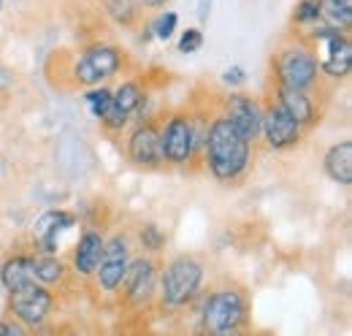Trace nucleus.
I'll list each match as a JSON object with an SVG mask.
<instances>
[{"label":"nucleus","instance_id":"nucleus-8","mask_svg":"<svg viewBox=\"0 0 352 336\" xmlns=\"http://www.w3.org/2000/svg\"><path fill=\"white\" fill-rule=\"evenodd\" d=\"M54 304H57V295L52 293V288H44L38 282L28 285V288H19V291H11L6 298V306H8V315L14 320H19L25 328H30L33 334L41 331L52 312H54Z\"/></svg>","mask_w":352,"mask_h":336},{"label":"nucleus","instance_id":"nucleus-9","mask_svg":"<svg viewBox=\"0 0 352 336\" xmlns=\"http://www.w3.org/2000/svg\"><path fill=\"white\" fill-rule=\"evenodd\" d=\"M131 258H133L131 236H128L125 231L111 233V236L106 239V244H103L100 263H98V269H95V274H92L95 288L103 295H109V298L120 293V285H122V280H125V271H128V266H131Z\"/></svg>","mask_w":352,"mask_h":336},{"label":"nucleus","instance_id":"nucleus-22","mask_svg":"<svg viewBox=\"0 0 352 336\" xmlns=\"http://www.w3.org/2000/svg\"><path fill=\"white\" fill-rule=\"evenodd\" d=\"M103 11L120 28H133L141 19V8L135 0H103Z\"/></svg>","mask_w":352,"mask_h":336},{"label":"nucleus","instance_id":"nucleus-26","mask_svg":"<svg viewBox=\"0 0 352 336\" xmlns=\"http://www.w3.org/2000/svg\"><path fill=\"white\" fill-rule=\"evenodd\" d=\"M317 22H320V0H298L293 8V25L307 30Z\"/></svg>","mask_w":352,"mask_h":336},{"label":"nucleus","instance_id":"nucleus-24","mask_svg":"<svg viewBox=\"0 0 352 336\" xmlns=\"http://www.w3.org/2000/svg\"><path fill=\"white\" fill-rule=\"evenodd\" d=\"M85 106H87V112L92 114V120H103L106 117V112H109V106H111V90L106 87V84H98V87H89L85 90Z\"/></svg>","mask_w":352,"mask_h":336},{"label":"nucleus","instance_id":"nucleus-13","mask_svg":"<svg viewBox=\"0 0 352 336\" xmlns=\"http://www.w3.org/2000/svg\"><path fill=\"white\" fill-rule=\"evenodd\" d=\"M125 155L141 171H163L166 160H163V147H160V125L155 120L133 125L125 138Z\"/></svg>","mask_w":352,"mask_h":336},{"label":"nucleus","instance_id":"nucleus-33","mask_svg":"<svg viewBox=\"0 0 352 336\" xmlns=\"http://www.w3.org/2000/svg\"><path fill=\"white\" fill-rule=\"evenodd\" d=\"M344 3H352V0H344Z\"/></svg>","mask_w":352,"mask_h":336},{"label":"nucleus","instance_id":"nucleus-29","mask_svg":"<svg viewBox=\"0 0 352 336\" xmlns=\"http://www.w3.org/2000/svg\"><path fill=\"white\" fill-rule=\"evenodd\" d=\"M0 336H33L30 328H25L19 320H14L11 315L0 317Z\"/></svg>","mask_w":352,"mask_h":336},{"label":"nucleus","instance_id":"nucleus-16","mask_svg":"<svg viewBox=\"0 0 352 336\" xmlns=\"http://www.w3.org/2000/svg\"><path fill=\"white\" fill-rule=\"evenodd\" d=\"M79 217L68 209H46L33 222V250L30 252H57L60 236L76 228Z\"/></svg>","mask_w":352,"mask_h":336},{"label":"nucleus","instance_id":"nucleus-25","mask_svg":"<svg viewBox=\"0 0 352 336\" xmlns=\"http://www.w3.org/2000/svg\"><path fill=\"white\" fill-rule=\"evenodd\" d=\"M146 25H149V30H152V39L168 43L176 36V30H179V14H176V11H160V14H157L155 19H149Z\"/></svg>","mask_w":352,"mask_h":336},{"label":"nucleus","instance_id":"nucleus-10","mask_svg":"<svg viewBox=\"0 0 352 336\" xmlns=\"http://www.w3.org/2000/svg\"><path fill=\"white\" fill-rule=\"evenodd\" d=\"M157 277H160V266L152 255H133L131 266L125 271V280L120 285L122 304L131 309H146L155 304L157 298Z\"/></svg>","mask_w":352,"mask_h":336},{"label":"nucleus","instance_id":"nucleus-21","mask_svg":"<svg viewBox=\"0 0 352 336\" xmlns=\"http://www.w3.org/2000/svg\"><path fill=\"white\" fill-rule=\"evenodd\" d=\"M320 22L347 33L352 28V3H344V0H320Z\"/></svg>","mask_w":352,"mask_h":336},{"label":"nucleus","instance_id":"nucleus-4","mask_svg":"<svg viewBox=\"0 0 352 336\" xmlns=\"http://www.w3.org/2000/svg\"><path fill=\"white\" fill-rule=\"evenodd\" d=\"M271 82L279 87H290V90H304L314 92L320 90V71H317V60L314 52L307 43L304 36H296L290 41H285L271 57Z\"/></svg>","mask_w":352,"mask_h":336},{"label":"nucleus","instance_id":"nucleus-1","mask_svg":"<svg viewBox=\"0 0 352 336\" xmlns=\"http://www.w3.org/2000/svg\"><path fill=\"white\" fill-rule=\"evenodd\" d=\"M252 147L244 136H239L230 123L214 114L212 125L206 130V141H204V152L201 160L206 171L222 182V185H236L239 179L247 176V171L252 166Z\"/></svg>","mask_w":352,"mask_h":336},{"label":"nucleus","instance_id":"nucleus-11","mask_svg":"<svg viewBox=\"0 0 352 336\" xmlns=\"http://www.w3.org/2000/svg\"><path fill=\"white\" fill-rule=\"evenodd\" d=\"M146 98H149V92L144 90V84L138 79H122L111 90V106H109L106 117L100 120V127L109 136H120L122 130L133 125V117L138 114V109Z\"/></svg>","mask_w":352,"mask_h":336},{"label":"nucleus","instance_id":"nucleus-14","mask_svg":"<svg viewBox=\"0 0 352 336\" xmlns=\"http://www.w3.org/2000/svg\"><path fill=\"white\" fill-rule=\"evenodd\" d=\"M304 138V127L298 125L290 114H285L276 103L263 101V114H261V138L271 152H287L298 147Z\"/></svg>","mask_w":352,"mask_h":336},{"label":"nucleus","instance_id":"nucleus-6","mask_svg":"<svg viewBox=\"0 0 352 336\" xmlns=\"http://www.w3.org/2000/svg\"><path fill=\"white\" fill-rule=\"evenodd\" d=\"M160 147L166 166L171 168H190L201 158L198 127L190 109H176L160 123Z\"/></svg>","mask_w":352,"mask_h":336},{"label":"nucleus","instance_id":"nucleus-5","mask_svg":"<svg viewBox=\"0 0 352 336\" xmlns=\"http://www.w3.org/2000/svg\"><path fill=\"white\" fill-rule=\"evenodd\" d=\"M314 52L320 79L328 82H344L352 71V41L344 30L328 28L322 22L311 25L301 33Z\"/></svg>","mask_w":352,"mask_h":336},{"label":"nucleus","instance_id":"nucleus-32","mask_svg":"<svg viewBox=\"0 0 352 336\" xmlns=\"http://www.w3.org/2000/svg\"><path fill=\"white\" fill-rule=\"evenodd\" d=\"M3 3H6V0H0V11H3Z\"/></svg>","mask_w":352,"mask_h":336},{"label":"nucleus","instance_id":"nucleus-3","mask_svg":"<svg viewBox=\"0 0 352 336\" xmlns=\"http://www.w3.org/2000/svg\"><path fill=\"white\" fill-rule=\"evenodd\" d=\"M250 328V298L239 285H220L201 298L198 336Z\"/></svg>","mask_w":352,"mask_h":336},{"label":"nucleus","instance_id":"nucleus-17","mask_svg":"<svg viewBox=\"0 0 352 336\" xmlns=\"http://www.w3.org/2000/svg\"><path fill=\"white\" fill-rule=\"evenodd\" d=\"M103 244H106V236L95 228H87L82 231L79 242L74 244V252H71V271L82 280H92L98 263H100V255H103Z\"/></svg>","mask_w":352,"mask_h":336},{"label":"nucleus","instance_id":"nucleus-7","mask_svg":"<svg viewBox=\"0 0 352 336\" xmlns=\"http://www.w3.org/2000/svg\"><path fill=\"white\" fill-rule=\"evenodd\" d=\"M122 68H125V54L120 46L95 41L76 54V60L71 65V79L76 87L89 90V87H98V84L114 79Z\"/></svg>","mask_w":352,"mask_h":336},{"label":"nucleus","instance_id":"nucleus-2","mask_svg":"<svg viewBox=\"0 0 352 336\" xmlns=\"http://www.w3.org/2000/svg\"><path fill=\"white\" fill-rule=\"evenodd\" d=\"M206 280V266L201 258L184 252V255H174L157 277V301L163 309H184L190 306L204 288Z\"/></svg>","mask_w":352,"mask_h":336},{"label":"nucleus","instance_id":"nucleus-30","mask_svg":"<svg viewBox=\"0 0 352 336\" xmlns=\"http://www.w3.org/2000/svg\"><path fill=\"white\" fill-rule=\"evenodd\" d=\"M195 14H198V22L206 25V22H209V14H212V0H198Z\"/></svg>","mask_w":352,"mask_h":336},{"label":"nucleus","instance_id":"nucleus-23","mask_svg":"<svg viewBox=\"0 0 352 336\" xmlns=\"http://www.w3.org/2000/svg\"><path fill=\"white\" fill-rule=\"evenodd\" d=\"M138 244L144 247V255H157L166 250L168 233L157 222H141L138 225Z\"/></svg>","mask_w":352,"mask_h":336},{"label":"nucleus","instance_id":"nucleus-31","mask_svg":"<svg viewBox=\"0 0 352 336\" xmlns=\"http://www.w3.org/2000/svg\"><path fill=\"white\" fill-rule=\"evenodd\" d=\"M138 3V8L144 11V8H163L168 0H135Z\"/></svg>","mask_w":352,"mask_h":336},{"label":"nucleus","instance_id":"nucleus-15","mask_svg":"<svg viewBox=\"0 0 352 336\" xmlns=\"http://www.w3.org/2000/svg\"><path fill=\"white\" fill-rule=\"evenodd\" d=\"M265 101L276 103L285 114H290L298 125L304 127V133H307L309 127L317 125V123H320V117H322V109H320V103H317L314 92L290 90V87H279V84H274Z\"/></svg>","mask_w":352,"mask_h":336},{"label":"nucleus","instance_id":"nucleus-18","mask_svg":"<svg viewBox=\"0 0 352 336\" xmlns=\"http://www.w3.org/2000/svg\"><path fill=\"white\" fill-rule=\"evenodd\" d=\"M36 282L33 274V252H11L3 263H0V285L6 293L28 288Z\"/></svg>","mask_w":352,"mask_h":336},{"label":"nucleus","instance_id":"nucleus-12","mask_svg":"<svg viewBox=\"0 0 352 336\" xmlns=\"http://www.w3.org/2000/svg\"><path fill=\"white\" fill-rule=\"evenodd\" d=\"M220 117H225L230 127L244 136L250 144H255L261 138V114H263V103L247 92H228L220 98Z\"/></svg>","mask_w":352,"mask_h":336},{"label":"nucleus","instance_id":"nucleus-27","mask_svg":"<svg viewBox=\"0 0 352 336\" xmlns=\"http://www.w3.org/2000/svg\"><path fill=\"white\" fill-rule=\"evenodd\" d=\"M201 46H204V30H201V28H187V30H182V36H179V41H176L179 54H195Z\"/></svg>","mask_w":352,"mask_h":336},{"label":"nucleus","instance_id":"nucleus-19","mask_svg":"<svg viewBox=\"0 0 352 336\" xmlns=\"http://www.w3.org/2000/svg\"><path fill=\"white\" fill-rule=\"evenodd\" d=\"M322 171L331 182L350 187L352 185V141L342 138L336 144H331L322 155Z\"/></svg>","mask_w":352,"mask_h":336},{"label":"nucleus","instance_id":"nucleus-20","mask_svg":"<svg viewBox=\"0 0 352 336\" xmlns=\"http://www.w3.org/2000/svg\"><path fill=\"white\" fill-rule=\"evenodd\" d=\"M68 263L57 252H33V274L44 288H60L68 280Z\"/></svg>","mask_w":352,"mask_h":336},{"label":"nucleus","instance_id":"nucleus-28","mask_svg":"<svg viewBox=\"0 0 352 336\" xmlns=\"http://www.w3.org/2000/svg\"><path fill=\"white\" fill-rule=\"evenodd\" d=\"M220 82L230 90V92H239V87L247 84V68L244 65H228L220 74Z\"/></svg>","mask_w":352,"mask_h":336}]
</instances>
